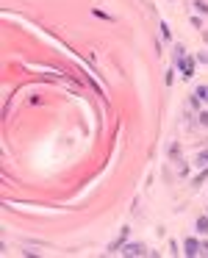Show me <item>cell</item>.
I'll list each match as a JSON object with an SVG mask.
<instances>
[{
	"label": "cell",
	"mask_w": 208,
	"mask_h": 258,
	"mask_svg": "<svg viewBox=\"0 0 208 258\" xmlns=\"http://www.w3.org/2000/svg\"><path fill=\"white\" fill-rule=\"evenodd\" d=\"M183 56H186V53H183V45H175V64H178Z\"/></svg>",
	"instance_id": "10"
},
{
	"label": "cell",
	"mask_w": 208,
	"mask_h": 258,
	"mask_svg": "<svg viewBox=\"0 0 208 258\" xmlns=\"http://www.w3.org/2000/svg\"><path fill=\"white\" fill-rule=\"evenodd\" d=\"M122 255H130V258H139V255H150V250H147L145 244H142V241H125V247L122 250Z\"/></svg>",
	"instance_id": "1"
},
{
	"label": "cell",
	"mask_w": 208,
	"mask_h": 258,
	"mask_svg": "<svg viewBox=\"0 0 208 258\" xmlns=\"http://www.w3.org/2000/svg\"><path fill=\"white\" fill-rule=\"evenodd\" d=\"M178 70L186 75V78H191V75H194V70H197V61H194V56H183V58L178 61Z\"/></svg>",
	"instance_id": "3"
},
{
	"label": "cell",
	"mask_w": 208,
	"mask_h": 258,
	"mask_svg": "<svg viewBox=\"0 0 208 258\" xmlns=\"http://www.w3.org/2000/svg\"><path fill=\"white\" fill-rule=\"evenodd\" d=\"M194 95H197V100H200V103H208V86H197Z\"/></svg>",
	"instance_id": "7"
},
{
	"label": "cell",
	"mask_w": 208,
	"mask_h": 258,
	"mask_svg": "<svg viewBox=\"0 0 208 258\" xmlns=\"http://www.w3.org/2000/svg\"><path fill=\"white\" fill-rule=\"evenodd\" d=\"M194 6H197V12H200V14H208V3H205V0H194Z\"/></svg>",
	"instance_id": "9"
},
{
	"label": "cell",
	"mask_w": 208,
	"mask_h": 258,
	"mask_svg": "<svg viewBox=\"0 0 208 258\" xmlns=\"http://www.w3.org/2000/svg\"><path fill=\"white\" fill-rule=\"evenodd\" d=\"M194 167L197 169H205L208 167V150H202V153H197V156H194Z\"/></svg>",
	"instance_id": "5"
},
{
	"label": "cell",
	"mask_w": 208,
	"mask_h": 258,
	"mask_svg": "<svg viewBox=\"0 0 208 258\" xmlns=\"http://www.w3.org/2000/svg\"><path fill=\"white\" fill-rule=\"evenodd\" d=\"M200 252H202V244L194 239V236H189V239L183 241V255H186V258H197Z\"/></svg>",
	"instance_id": "2"
},
{
	"label": "cell",
	"mask_w": 208,
	"mask_h": 258,
	"mask_svg": "<svg viewBox=\"0 0 208 258\" xmlns=\"http://www.w3.org/2000/svg\"><path fill=\"white\" fill-rule=\"evenodd\" d=\"M202 252H205V255H208V241H205V244H202Z\"/></svg>",
	"instance_id": "11"
},
{
	"label": "cell",
	"mask_w": 208,
	"mask_h": 258,
	"mask_svg": "<svg viewBox=\"0 0 208 258\" xmlns=\"http://www.w3.org/2000/svg\"><path fill=\"white\" fill-rule=\"evenodd\" d=\"M194 228H197V233H208V214H205V217H200V219H197V222H194Z\"/></svg>",
	"instance_id": "6"
},
{
	"label": "cell",
	"mask_w": 208,
	"mask_h": 258,
	"mask_svg": "<svg viewBox=\"0 0 208 258\" xmlns=\"http://www.w3.org/2000/svg\"><path fill=\"white\" fill-rule=\"evenodd\" d=\"M125 241H128V228H125L122 233H119L117 239L111 241V247H108V252H119V250H122V247H125Z\"/></svg>",
	"instance_id": "4"
},
{
	"label": "cell",
	"mask_w": 208,
	"mask_h": 258,
	"mask_svg": "<svg viewBox=\"0 0 208 258\" xmlns=\"http://www.w3.org/2000/svg\"><path fill=\"white\" fill-rule=\"evenodd\" d=\"M205 178H208V167H205V169H200V175H197V178L191 180V186H194V189H197V186H200V183H202V180H205Z\"/></svg>",
	"instance_id": "8"
}]
</instances>
